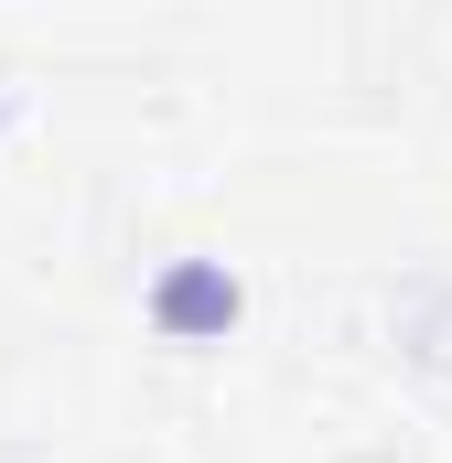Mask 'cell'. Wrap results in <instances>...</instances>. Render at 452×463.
Instances as JSON below:
<instances>
[{"label":"cell","instance_id":"1","mask_svg":"<svg viewBox=\"0 0 452 463\" xmlns=\"http://www.w3.org/2000/svg\"><path fill=\"white\" fill-rule=\"evenodd\" d=\"M151 324H162V335H226V324H237V280H226L216 259L162 269V280H151Z\"/></svg>","mask_w":452,"mask_h":463}]
</instances>
